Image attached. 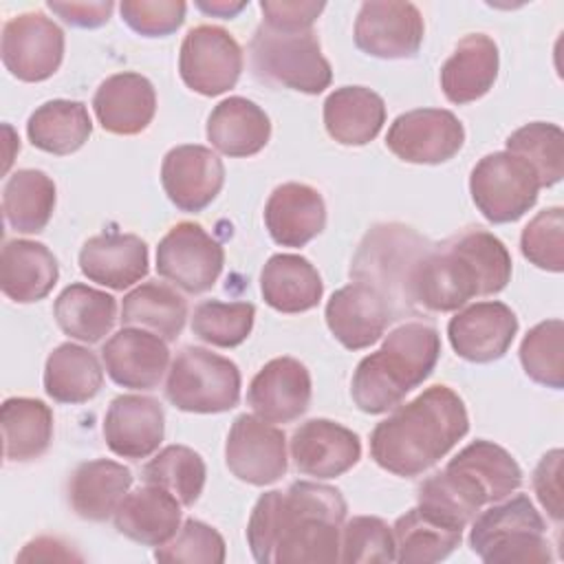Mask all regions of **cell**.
Returning a JSON list of instances; mask_svg holds the SVG:
<instances>
[{
	"label": "cell",
	"mask_w": 564,
	"mask_h": 564,
	"mask_svg": "<svg viewBox=\"0 0 564 564\" xmlns=\"http://www.w3.org/2000/svg\"><path fill=\"white\" fill-rule=\"evenodd\" d=\"M346 511L330 485L297 480L286 491H267L249 516V551L260 564L337 562Z\"/></svg>",
	"instance_id": "1"
},
{
	"label": "cell",
	"mask_w": 564,
	"mask_h": 564,
	"mask_svg": "<svg viewBox=\"0 0 564 564\" xmlns=\"http://www.w3.org/2000/svg\"><path fill=\"white\" fill-rule=\"evenodd\" d=\"M467 432L463 399L449 386H432L375 425L370 454L381 469L414 478L434 467Z\"/></svg>",
	"instance_id": "2"
},
{
	"label": "cell",
	"mask_w": 564,
	"mask_h": 564,
	"mask_svg": "<svg viewBox=\"0 0 564 564\" xmlns=\"http://www.w3.org/2000/svg\"><path fill=\"white\" fill-rule=\"evenodd\" d=\"M511 280V256L502 240L485 229H467L421 258L412 280L416 313H449L471 297L500 293Z\"/></svg>",
	"instance_id": "3"
},
{
	"label": "cell",
	"mask_w": 564,
	"mask_h": 564,
	"mask_svg": "<svg viewBox=\"0 0 564 564\" xmlns=\"http://www.w3.org/2000/svg\"><path fill=\"white\" fill-rule=\"evenodd\" d=\"M441 357L438 330L423 322H405L386 335L377 352L366 355L350 381L355 405L366 414H383L419 388Z\"/></svg>",
	"instance_id": "4"
},
{
	"label": "cell",
	"mask_w": 564,
	"mask_h": 564,
	"mask_svg": "<svg viewBox=\"0 0 564 564\" xmlns=\"http://www.w3.org/2000/svg\"><path fill=\"white\" fill-rule=\"evenodd\" d=\"M432 242L401 223L375 225L357 247L350 264L355 282L372 286L388 304L392 319L416 313L412 280Z\"/></svg>",
	"instance_id": "5"
},
{
	"label": "cell",
	"mask_w": 564,
	"mask_h": 564,
	"mask_svg": "<svg viewBox=\"0 0 564 564\" xmlns=\"http://www.w3.org/2000/svg\"><path fill=\"white\" fill-rule=\"evenodd\" d=\"M469 546L487 564H542L553 560L546 522L524 494L507 496L476 513Z\"/></svg>",
	"instance_id": "6"
},
{
	"label": "cell",
	"mask_w": 564,
	"mask_h": 564,
	"mask_svg": "<svg viewBox=\"0 0 564 564\" xmlns=\"http://www.w3.org/2000/svg\"><path fill=\"white\" fill-rule=\"evenodd\" d=\"M251 68L260 82L319 95L330 86L333 70L311 31H275L260 24L249 42Z\"/></svg>",
	"instance_id": "7"
},
{
	"label": "cell",
	"mask_w": 564,
	"mask_h": 564,
	"mask_svg": "<svg viewBox=\"0 0 564 564\" xmlns=\"http://www.w3.org/2000/svg\"><path fill=\"white\" fill-rule=\"evenodd\" d=\"M238 366L200 346H185L172 361L165 381L167 401L196 414H218L240 401Z\"/></svg>",
	"instance_id": "8"
},
{
	"label": "cell",
	"mask_w": 564,
	"mask_h": 564,
	"mask_svg": "<svg viewBox=\"0 0 564 564\" xmlns=\"http://www.w3.org/2000/svg\"><path fill=\"white\" fill-rule=\"evenodd\" d=\"M471 200L494 225L522 218L538 200L535 170L520 156L502 150L482 156L469 176Z\"/></svg>",
	"instance_id": "9"
},
{
	"label": "cell",
	"mask_w": 564,
	"mask_h": 564,
	"mask_svg": "<svg viewBox=\"0 0 564 564\" xmlns=\"http://www.w3.org/2000/svg\"><path fill=\"white\" fill-rule=\"evenodd\" d=\"M242 48L223 26L200 24L187 31L178 53V73L187 88L216 97L234 88L242 73Z\"/></svg>",
	"instance_id": "10"
},
{
	"label": "cell",
	"mask_w": 564,
	"mask_h": 564,
	"mask_svg": "<svg viewBox=\"0 0 564 564\" xmlns=\"http://www.w3.org/2000/svg\"><path fill=\"white\" fill-rule=\"evenodd\" d=\"M225 264V251L198 223H176L156 247V273L185 293L209 291Z\"/></svg>",
	"instance_id": "11"
},
{
	"label": "cell",
	"mask_w": 564,
	"mask_h": 564,
	"mask_svg": "<svg viewBox=\"0 0 564 564\" xmlns=\"http://www.w3.org/2000/svg\"><path fill=\"white\" fill-rule=\"evenodd\" d=\"M0 53L4 68L20 82H44L64 59V31L40 11L13 15L4 22Z\"/></svg>",
	"instance_id": "12"
},
{
	"label": "cell",
	"mask_w": 564,
	"mask_h": 564,
	"mask_svg": "<svg viewBox=\"0 0 564 564\" xmlns=\"http://www.w3.org/2000/svg\"><path fill=\"white\" fill-rule=\"evenodd\" d=\"M465 143V128L452 110L416 108L399 115L388 134V150L416 165H438L458 154Z\"/></svg>",
	"instance_id": "13"
},
{
	"label": "cell",
	"mask_w": 564,
	"mask_h": 564,
	"mask_svg": "<svg viewBox=\"0 0 564 564\" xmlns=\"http://www.w3.org/2000/svg\"><path fill=\"white\" fill-rule=\"evenodd\" d=\"M225 463L242 482L271 485L286 474V436L256 414H240L227 434Z\"/></svg>",
	"instance_id": "14"
},
{
	"label": "cell",
	"mask_w": 564,
	"mask_h": 564,
	"mask_svg": "<svg viewBox=\"0 0 564 564\" xmlns=\"http://www.w3.org/2000/svg\"><path fill=\"white\" fill-rule=\"evenodd\" d=\"M423 33V15L412 2H364L355 20L357 48L381 59L414 57Z\"/></svg>",
	"instance_id": "15"
},
{
	"label": "cell",
	"mask_w": 564,
	"mask_h": 564,
	"mask_svg": "<svg viewBox=\"0 0 564 564\" xmlns=\"http://www.w3.org/2000/svg\"><path fill=\"white\" fill-rule=\"evenodd\" d=\"M225 165L205 145L172 148L161 163V185L181 212L205 209L223 189Z\"/></svg>",
	"instance_id": "16"
},
{
	"label": "cell",
	"mask_w": 564,
	"mask_h": 564,
	"mask_svg": "<svg viewBox=\"0 0 564 564\" xmlns=\"http://www.w3.org/2000/svg\"><path fill=\"white\" fill-rule=\"evenodd\" d=\"M518 333L516 313L498 300L476 302L458 311L447 324L454 352L474 364L500 359Z\"/></svg>",
	"instance_id": "17"
},
{
	"label": "cell",
	"mask_w": 564,
	"mask_h": 564,
	"mask_svg": "<svg viewBox=\"0 0 564 564\" xmlns=\"http://www.w3.org/2000/svg\"><path fill=\"white\" fill-rule=\"evenodd\" d=\"M291 458L297 471L306 476L337 478L359 463L361 441L352 430L330 419H311L293 432Z\"/></svg>",
	"instance_id": "18"
},
{
	"label": "cell",
	"mask_w": 564,
	"mask_h": 564,
	"mask_svg": "<svg viewBox=\"0 0 564 564\" xmlns=\"http://www.w3.org/2000/svg\"><path fill=\"white\" fill-rule=\"evenodd\" d=\"M101 359L108 377L117 386L152 390L170 366V348L163 337L137 326H126L101 346Z\"/></svg>",
	"instance_id": "19"
},
{
	"label": "cell",
	"mask_w": 564,
	"mask_h": 564,
	"mask_svg": "<svg viewBox=\"0 0 564 564\" xmlns=\"http://www.w3.org/2000/svg\"><path fill=\"white\" fill-rule=\"evenodd\" d=\"M311 392L306 366L293 357H275L251 379L247 401L262 421L291 423L308 410Z\"/></svg>",
	"instance_id": "20"
},
{
	"label": "cell",
	"mask_w": 564,
	"mask_h": 564,
	"mask_svg": "<svg viewBox=\"0 0 564 564\" xmlns=\"http://www.w3.org/2000/svg\"><path fill=\"white\" fill-rule=\"evenodd\" d=\"M165 434V414L156 399L119 394L104 416V441L121 458L141 460L154 454Z\"/></svg>",
	"instance_id": "21"
},
{
	"label": "cell",
	"mask_w": 564,
	"mask_h": 564,
	"mask_svg": "<svg viewBox=\"0 0 564 564\" xmlns=\"http://www.w3.org/2000/svg\"><path fill=\"white\" fill-rule=\"evenodd\" d=\"M324 317L333 337L348 350L368 348L392 322L386 300L364 282L337 289L326 302Z\"/></svg>",
	"instance_id": "22"
},
{
	"label": "cell",
	"mask_w": 564,
	"mask_h": 564,
	"mask_svg": "<svg viewBox=\"0 0 564 564\" xmlns=\"http://www.w3.org/2000/svg\"><path fill=\"white\" fill-rule=\"evenodd\" d=\"M93 110L106 132L132 137L152 123L156 93L152 82L141 73H115L99 84L93 97Z\"/></svg>",
	"instance_id": "23"
},
{
	"label": "cell",
	"mask_w": 564,
	"mask_h": 564,
	"mask_svg": "<svg viewBox=\"0 0 564 564\" xmlns=\"http://www.w3.org/2000/svg\"><path fill=\"white\" fill-rule=\"evenodd\" d=\"M148 245L134 234H99L79 251L82 273L101 286L123 291L148 275Z\"/></svg>",
	"instance_id": "24"
},
{
	"label": "cell",
	"mask_w": 564,
	"mask_h": 564,
	"mask_svg": "<svg viewBox=\"0 0 564 564\" xmlns=\"http://www.w3.org/2000/svg\"><path fill=\"white\" fill-rule=\"evenodd\" d=\"M264 225L282 247H304L326 227L322 194L304 183L278 185L264 205Z\"/></svg>",
	"instance_id": "25"
},
{
	"label": "cell",
	"mask_w": 564,
	"mask_h": 564,
	"mask_svg": "<svg viewBox=\"0 0 564 564\" xmlns=\"http://www.w3.org/2000/svg\"><path fill=\"white\" fill-rule=\"evenodd\" d=\"M112 520L121 535L145 546H163L181 529V502L167 489L145 482L126 494Z\"/></svg>",
	"instance_id": "26"
},
{
	"label": "cell",
	"mask_w": 564,
	"mask_h": 564,
	"mask_svg": "<svg viewBox=\"0 0 564 564\" xmlns=\"http://www.w3.org/2000/svg\"><path fill=\"white\" fill-rule=\"evenodd\" d=\"M498 46L485 33L465 35L441 68V88L452 104H471L489 93L498 77Z\"/></svg>",
	"instance_id": "27"
},
{
	"label": "cell",
	"mask_w": 564,
	"mask_h": 564,
	"mask_svg": "<svg viewBox=\"0 0 564 564\" xmlns=\"http://www.w3.org/2000/svg\"><path fill=\"white\" fill-rule=\"evenodd\" d=\"M59 267L53 251L35 240H7L0 253V289L18 302L31 304L46 297L57 284Z\"/></svg>",
	"instance_id": "28"
},
{
	"label": "cell",
	"mask_w": 564,
	"mask_h": 564,
	"mask_svg": "<svg viewBox=\"0 0 564 564\" xmlns=\"http://www.w3.org/2000/svg\"><path fill=\"white\" fill-rule=\"evenodd\" d=\"M269 139V115L247 97H227L207 117V141L225 156H253Z\"/></svg>",
	"instance_id": "29"
},
{
	"label": "cell",
	"mask_w": 564,
	"mask_h": 564,
	"mask_svg": "<svg viewBox=\"0 0 564 564\" xmlns=\"http://www.w3.org/2000/svg\"><path fill=\"white\" fill-rule=\"evenodd\" d=\"M132 485V471L117 460L95 458L77 465L68 480V502L73 511L90 522L115 516L119 502Z\"/></svg>",
	"instance_id": "30"
},
{
	"label": "cell",
	"mask_w": 564,
	"mask_h": 564,
	"mask_svg": "<svg viewBox=\"0 0 564 564\" xmlns=\"http://www.w3.org/2000/svg\"><path fill=\"white\" fill-rule=\"evenodd\" d=\"M386 123L381 95L366 86L335 88L324 101V126L330 139L341 145L370 143Z\"/></svg>",
	"instance_id": "31"
},
{
	"label": "cell",
	"mask_w": 564,
	"mask_h": 564,
	"mask_svg": "<svg viewBox=\"0 0 564 564\" xmlns=\"http://www.w3.org/2000/svg\"><path fill=\"white\" fill-rule=\"evenodd\" d=\"M260 293L280 313H304L319 304L324 282L304 256L275 253L262 267Z\"/></svg>",
	"instance_id": "32"
},
{
	"label": "cell",
	"mask_w": 564,
	"mask_h": 564,
	"mask_svg": "<svg viewBox=\"0 0 564 564\" xmlns=\"http://www.w3.org/2000/svg\"><path fill=\"white\" fill-rule=\"evenodd\" d=\"M392 535L394 562L432 564L445 560L460 544L463 529L416 505L394 522Z\"/></svg>",
	"instance_id": "33"
},
{
	"label": "cell",
	"mask_w": 564,
	"mask_h": 564,
	"mask_svg": "<svg viewBox=\"0 0 564 564\" xmlns=\"http://www.w3.org/2000/svg\"><path fill=\"white\" fill-rule=\"evenodd\" d=\"M93 121L86 104L51 99L35 108L26 121V137L33 148L48 154H73L90 137Z\"/></svg>",
	"instance_id": "34"
},
{
	"label": "cell",
	"mask_w": 564,
	"mask_h": 564,
	"mask_svg": "<svg viewBox=\"0 0 564 564\" xmlns=\"http://www.w3.org/2000/svg\"><path fill=\"white\" fill-rule=\"evenodd\" d=\"M4 458L9 463H26L40 458L53 441L51 408L31 397H11L0 410Z\"/></svg>",
	"instance_id": "35"
},
{
	"label": "cell",
	"mask_w": 564,
	"mask_h": 564,
	"mask_svg": "<svg viewBox=\"0 0 564 564\" xmlns=\"http://www.w3.org/2000/svg\"><path fill=\"white\" fill-rule=\"evenodd\" d=\"M104 383L95 352L79 344H59L44 366V392L57 403H86Z\"/></svg>",
	"instance_id": "36"
},
{
	"label": "cell",
	"mask_w": 564,
	"mask_h": 564,
	"mask_svg": "<svg viewBox=\"0 0 564 564\" xmlns=\"http://www.w3.org/2000/svg\"><path fill=\"white\" fill-rule=\"evenodd\" d=\"M53 315L68 337L95 344L112 330L117 319V300L106 291L75 282L57 295Z\"/></svg>",
	"instance_id": "37"
},
{
	"label": "cell",
	"mask_w": 564,
	"mask_h": 564,
	"mask_svg": "<svg viewBox=\"0 0 564 564\" xmlns=\"http://www.w3.org/2000/svg\"><path fill=\"white\" fill-rule=\"evenodd\" d=\"M55 183L42 170L13 172L2 189L4 220L18 234H40L55 209Z\"/></svg>",
	"instance_id": "38"
},
{
	"label": "cell",
	"mask_w": 564,
	"mask_h": 564,
	"mask_svg": "<svg viewBox=\"0 0 564 564\" xmlns=\"http://www.w3.org/2000/svg\"><path fill=\"white\" fill-rule=\"evenodd\" d=\"M187 319V302L163 282H145L123 295L121 322L150 330L165 341L181 335Z\"/></svg>",
	"instance_id": "39"
},
{
	"label": "cell",
	"mask_w": 564,
	"mask_h": 564,
	"mask_svg": "<svg viewBox=\"0 0 564 564\" xmlns=\"http://www.w3.org/2000/svg\"><path fill=\"white\" fill-rule=\"evenodd\" d=\"M449 463L467 471L482 487L489 502L511 496L522 485V469L516 458L485 438L463 447Z\"/></svg>",
	"instance_id": "40"
},
{
	"label": "cell",
	"mask_w": 564,
	"mask_h": 564,
	"mask_svg": "<svg viewBox=\"0 0 564 564\" xmlns=\"http://www.w3.org/2000/svg\"><path fill=\"white\" fill-rule=\"evenodd\" d=\"M141 478L174 494L183 507H192L203 494L207 467L192 447L167 445L143 465Z\"/></svg>",
	"instance_id": "41"
},
{
	"label": "cell",
	"mask_w": 564,
	"mask_h": 564,
	"mask_svg": "<svg viewBox=\"0 0 564 564\" xmlns=\"http://www.w3.org/2000/svg\"><path fill=\"white\" fill-rule=\"evenodd\" d=\"M507 152L535 170L540 187H551L564 176V132L555 123L531 121L518 128L507 139Z\"/></svg>",
	"instance_id": "42"
},
{
	"label": "cell",
	"mask_w": 564,
	"mask_h": 564,
	"mask_svg": "<svg viewBox=\"0 0 564 564\" xmlns=\"http://www.w3.org/2000/svg\"><path fill=\"white\" fill-rule=\"evenodd\" d=\"M520 361L529 379L562 390L564 386V324L546 319L535 324L520 344Z\"/></svg>",
	"instance_id": "43"
},
{
	"label": "cell",
	"mask_w": 564,
	"mask_h": 564,
	"mask_svg": "<svg viewBox=\"0 0 564 564\" xmlns=\"http://www.w3.org/2000/svg\"><path fill=\"white\" fill-rule=\"evenodd\" d=\"M256 319V306L251 302H218L205 300L194 308L192 333L218 348L240 346Z\"/></svg>",
	"instance_id": "44"
},
{
	"label": "cell",
	"mask_w": 564,
	"mask_h": 564,
	"mask_svg": "<svg viewBox=\"0 0 564 564\" xmlns=\"http://www.w3.org/2000/svg\"><path fill=\"white\" fill-rule=\"evenodd\" d=\"M339 562H346V564L394 562L392 529L377 516H355L341 527Z\"/></svg>",
	"instance_id": "45"
},
{
	"label": "cell",
	"mask_w": 564,
	"mask_h": 564,
	"mask_svg": "<svg viewBox=\"0 0 564 564\" xmlns=\"http://www.w3.org/2000/svg\"><path fill=\"white\" fill-rule=\"evenodd\" d=\"M520 251L538 269L560 273L564 269V209L555 205L538 212L522 229Z\"/></svg>",
	"instance_id": "46"
},
{
	"label": "cell",
	"mask_w": 564,
	"mask_h": 564,
	"mask_svg": "<svg viewBox=\"0 0 564 564\" xmlns=\"http://www.w3.org/2000/svg\"><path fill=\"white\" fill-rule=\"evenodd\" d=\"M154 560L159 562H189V564H220L225 562V540L223 535L194 518H187L176 535L156 546Z\"/></svg>",
	"instance_id": "47"
},
{
	"label": "cell",
	"mask_w": 564,
	"mask_h": 564,
	"mask_svg": "<svg viewBox=\"0 0 564 564\" xmlns=\"http://www.w3.org/2000/svg\"><path fill=\"white\" fill-rule=\"evenodd\" d=\"M119 11L134 33L165 37L183 24L187 4L181 0H126L119 4Z\"/></svg>",
	"instance_id": "48"
},
{
	"label": "cell",
	"mask_w": 564,
	"mask_h": 564,
	"mask_svg": "<svg viewBox=\"0 0 564 564\" xmlns=\"http://www.w3.org/2000/svg\"><path fill=\"white\" fill-rule=\"evenodd\" d=\"M324 7L313 0H264L260 2L262 24L275 31H311Z\"/></svg>",
	"instance_id": "49"
},
{
	"label": "cell",
	"mask_w": 564,
	"mask_h": 564,
	"mask_svg": "<svg viewBox=\"0 0 564 564\" xmlns=\"http://www.w3.org/2000/svg\"><path fill=\"white\" fill-rule=\"evenodd\" d=\"M562 449L546 452L535 471H533V489L540 505L546 509L551 520L562 522Z\"/></svg>",
	"instance_id": "50"
},
{
	"label": "cell",
	"mask_w": 564,
	"mask_h": 564,
	"mask_svg": "<svg viewBox=\"0 0 564 564\" xmlns=\"http://www.w3.org/2000/svg\"><path fill=\"white\" fill-rule=\"evenodd\" d=\"M66 24L77 29H97L108 22L115 4L106 2H48L46 4Z\"/></svg>",
	"instance_id": "51"
},
{
	"label": "cell",
	"mask_w": 564,
	"mask_h": 564,
	"mask_svg": "<svg viewBox=\"0 0 564 564\" xmlns=\"http://www.w3.org/2000/svg\"><path fill=\"white\" fill-rule=\"evenodd\" d=\"M18 560H79V555L68 551L57 538H37L24 546Z\"/></svg>",
	"instance_id": "52"
},
{
	"label": "cell",
	"mask_w": 564,
	"mask_h": 564,
	"mask_svg": "<svg viewBox=\"0 0 564 564\" xmlns=\"http://www.w3.org/2000/svg\"><path fill=\"white\" fill-rule=\"evenodd\" d=\"M196 7L207 13V15H216V18H236L247 2H227V0H212V2H196Z\"/></svg>",
	"instance_id": "53"
}]
</instances>
